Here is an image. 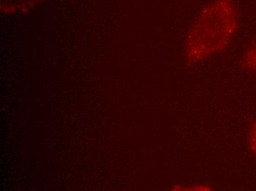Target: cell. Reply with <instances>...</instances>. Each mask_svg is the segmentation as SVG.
I'll return each instance as SVG.
<instances>
[{
	"label": "cell",
	"mask_w": 256,
	"mask_h": 191,
	"mask_svg": "<svg viewBox=\"0 0 256 191\" xmlns=\"http://www.w3.org/2000/svg\"><path fill=\"white\" fill-rule=\"evenodd\" d=\"M240 26L235 0H212L204 5L188 29L184 52L187 61L198 64L226 50Z\"/></svg>",
	"instance_id": "obj_1"
},
{
	"label": "cell",
	"mask_w": 256,
	"mask_h": 191,
	"mask_svg": "<svg viewBox=\"0 0 256 191\" xmlns=\"http://www.w3.org/2000/svg\"><path fill=\"white\" fill-rule=\"evenodd\" d=\"M242 65L256 75V41L248 48L242 56Z\"/></svg>",
	"instance_id": "obj_2"
},
{
	"label": "cell",
	"mask_w": 256,
	"mask_h": 191,
	"mask_svg": "<svg viewBox=\"0 0 256 191\" xmlns=\"http://www.w3.org/2000/svg\"><path fill=\"white\" fill-rule=\"evenodd\" d=\"M248 144L250 150L256 156V121L252 122L248 129Z\"/></svg>",
	"instance_id": "obj_3"
}]
</instances>
